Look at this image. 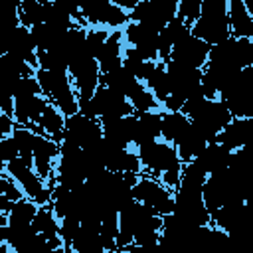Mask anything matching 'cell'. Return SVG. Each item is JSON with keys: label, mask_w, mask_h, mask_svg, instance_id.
Here are the masks:
<instances>
[{"label": "cell", "mask_w": 253, "mask_h": 253, "mask_svg": "<svg viewBox=\"0 0 253 253\" xmlns=\"http://www.w3.org/2000/svg\"><path fill=\"white\" fill-rule=\"evenodd\" d=\"M190 32V24H186L184 20L176 18L170 24L164 26V30L160 32V49H158V59L160 61H168L172 47Z\"/></svg>", "instance_id": "30"}, {"label": "cell", "mask_w": 253, "mask_h": 253, "mask_svg": "<svg viewBox=\"0 0 253 253\" xmlns=\"http://www.w3.org/2000/svg\"><path fill=\"white\" fill-rule=\"evenodd\" d=\"M130 22L164 30L166 24L178 18V0H140L130 12Z\"/></svg>", "instance_id": "11"}, {"label": "cell", "mask_w": 253, "mask_h": 253, "mask_svg": "<svg viewBox=\"0 0 253 253\" xmlns=\"http://www.w3.org/2000/svg\"><path fill=\"white\" fill-rule=\"evenodd\" d=\"M123 253H164L160 245H136L132 243L130 247L123 249Z\"/></svg>", "instance_id": "40"}, {"label": "cell", "mask_w": 253, "mask_h": 253, "mask_svg": "<svg viewBox=\"0 0 253 253\" xmlns=\"http://www.w3.org/2000/svg\"><path fill=\"white\" fill-rule=\"evenodd\" d=\"M138 83H142V81H138L125 65H119V67L101 75V85L103 87H109V89H113V91H117L125 97H128L136 89Z\"/></svg>", "instance_id": "28"}, {"label": "cell", "mask_w": 253, "mask_h": 253, "mask_svg": "<svg viewBox=\"0 0 253 253\" xmlns=\"http://www.w3.org/2000/svg\"><path fill=\"white\" fill-rule=\"evenodd\" d=\"M4 53H10V55L26 61L36 71L40 67V63H38V47H36V42L32 38V30L26 28V26H18L12 34L6 36V49H4Z\"/></svg>", "instance_id": "17"}, {"label": "cell", "mask_w": 253, "mask_h": 253, "mask_svg": "<svg viewBox=\"0 0 253 253\" xmlns=\"http://www.w3.org/2000/svg\"><path fill=\"white\" fill-rule=\"evenodd\" d=\"M221 142L225 148L241 150V148H251L253 150V119H233L215 138Z\"/></svg>", "instance_id": "19"}, {"label": "cell", "mask_w": 253, "mask_h": 253, "mask_svg": "<svg viewBox=\"0 0 253 253\" xmlns=\"http://www.w3.org/2000/svg\"><path fill=\"white\" fill-rule=\"evenodd\" d=\"M190 123L182 111H162V140L176 146L190 128Z\"/></svg>", "instance_id": "26"}, {"label": "cell", "mask_w": 253, "mask_h": 253, "mask_svg": "<svg viewBox=\"0 0 253 253\" xmlns=\"http://www.w3.org/2000/svg\"><path fill=\"white\" fill-rule=\"evenodd\" d=\"M0 253H14V251H12V247H10L8 243L0 241Z\"/></svg>", "instance_id": "41"}, {"label": "cell", "mask_w": 253, "mask_h": 253, "mask_svg": "<svg viewBox=\"0 0 253 253\" xmlns=\"http://www.w3.org/2000/svg\"><path fill=\"white\" fill-rule=\"evenodd\" d=\"M0 172H6L10 178H14L16 184L26 194V198H30L32 202H36L38 206H49L53 190L34 170V166H30L26 160H22L18 156V158H14V160H10L6 164H0Z\"/></svg>", "instance_id": "5"}, {"label": "cell", "mask_w": 253, "mask_h": 253, "mask_svg": "<svg viewBox=\"0 0 253 253\" xmlns=\"http://www.w3.org/2000/svg\"><path fill=\"white\" fill-rule=\"evenodd\" d=\"M136 152L142 164V174L158 178V180L168 172H180L184 166V162L178 156L176 146L164 140H156L152 144L136 148Z\"/></svg>", "instance_id": "6"}, {"label": "cell", "mask_w": 253, "mask_h": 253, "mask_svg": "<svg viewBox=\"0 0 253 253\" xmlns=\"http://www.w3.org/2000/svg\"><path fill=\"white\" fill-rule=\"evenodd\" d=\"M144 85L148 87V91L156 97V101L162 105L168 97H170V85H168V71L164 61H158L154 71L150 73V77L144 81Z\"/></svg>", "instance_id": "33"}, {"label": "cell", "mask_w": 253, "mask_h": 253, "mask_svg": "<svg viewBox=\"0 0 253 253\" xmlns=\"http://www.w3.org/2000/svg\"><path fill=\"white\" fill-rule=\"evenodd\" d=\"M123 55H125V38H123V30H115L111 32V36L107 38L99 57H97V63L101 67V75L123 65Z\"/></svg>", "instance_id": "23"}, {"label": "cell", "mask_w": 253, "mask_h": 253, "mask_svg": "<svg viewBox=\"0 0 253 253\" xmlns=\"http://www.w3.org/2000/svg\"><path fill=\"white\" fill-rule=\"evenodd\" d=\"M32 130H34L36 134H43V136L53 138L55 142H61L63 130H65V117H63V113H61L55 105L49 103Z\"/></svg>", "instance_id": "24"}, {"label": "cell", "mask_w": 253, "mask_h": 253, "mask_svg": "<svg viewBox=\"0 0 253 253\" xmlns=\"http://www.w3.org/2000/svg\"><path fill=\"white\" fill-rule=\"evenodd\" d=\"M202 14V0H178V18L186 24H194Z\"/></svg>", "instance_id": "38"}, {"label": "cell", "mask_w": 253, "mask_h": 253, "mask_svg": "<svg viewBox=\"0 0 253 253\" xmlns=\"http://www.w3.org/2000/svg\"><path fill=\"white\" fill-rule=\"evenodd\" d=\"M32 225H34V229H36L40 235H43V237L49 239L51 243L63 247V241H61V237H59V219H57V215L53 213L51 206H40V210H38V213H36Z\"/></svg>", "instance_id": "29"}, {"label": "cell", "mask_w": 253, "mask_h": 253, "mask_svg": "<svg viewBox=\"0 0 253 253\" xmlns=\"http://www.w3.org/2000/svg\"><path fill=\"white\" fill-rule=\"evenodd\" d=\"M67 73H69V77L75 85L79 101L91 99L95 95V91L99 89V85H101V67H99L97 59L91 57L85 49L75 59H71Z\"/></svg>", "instance_id": "10"}, {"label": "cell", "mask_w": 253, "mask_h": 253, "mask_svg": "<svg viewBox=\"0 0 253 253\" xmlns=\"http://www.w3.org/2000/svg\"><path fill=\"white\" fill-rule=\"evenodd\" d=\"M99 227L101 225H95V223H83L81 231L71 243V249L75 253H107Z\"/></svg>", "instance_id": "27"}, {"label": "cell", "mask_w": 253, "mask_h": 253, "mask_svg": "<svg viewBox=\"0 0 253 253\" xmlns=\"http://www.w3.org/2000/svg\"><path fill=\"white\" fill-rule=\"evenodd\" d=\"M229 170L253 186V150L251 148L233 150L231 160H229Z\"/></svg>", "instance_id": "34"}, {"label": "cell", "mask_w": 253, "mask_h": 253, "mask_svg": "<svg viewBox=\"0 0 253 253\" xmlns=\"http://www.w3.org/2000/svg\"><path fill=\"white\" fill-rule=\"evenodd\" d=\"M103 138L119 148H132L134 138V115L121 119H105L101 121Z\"/></svg>", "instance_id": "20"}, {"label": "cell", "mask_w": 253, "mask_h": 253, "mask_svg": "<svg viewBox=\"0 0 253 253\" xmlns=\"http://www.w3.org/2000/svg\"><path fill=\"white\" fill-rule=\"evenodd\" d=\"M202 196H204L206 208L210 211H215L225 206L249 202L253 198V186L247 184L245 180H241L229 168H225V170H219V172L208 176Z\"/></svg>", "instance_id": "1"}, {"label": "cell", "mask_w": 253, "mask_h": 253, "mask_svg": "<svg viewBox=\"0 0 253 253\" xmlns=\"http://www.w3.org/2000/svg\"><path fill=\"white\" fill-rule=\"evenodd\" d=\"M227 12H229L231 38L253 40V16L249 14L245 0H227Z\"/></svg>", "instance_id": "21"}, {"label": "cell", "mask_w": 253, "mask_h": 253, "mask_svg": "<svg viewBox=\"0 0 253 253\" xmlns=\"http://www.w3.org/2000/svg\"><path fill=\"white\" fill-rule=\"evenodd\" d=\"M233 121L227 105L221 99H210L206 103V107L200 111V115L192 121L206 136L210 142H213L217 138V134Z\"/></svg>", "instance_id": "15"}, {"label": "cell", "mask_w": 253, "mask_h": 253, "mask_svg": "<svg viewBox=\"0 0 253 253\" xmlns=\"http://www.w3.org/2000/svg\"><path fill=\"white\" fill-rule=\"evenodd\" d=\"M36 79L40 83L42 95L55 105L63 117H73L79 113V95L75 91V85L69 77V73H57V71H45L38 69Z\"/></svg>", "instance_id": "3"}, {"label": "cell", "mask_w": 253, "mask_h": 253, "mask_svg": "<svg viewBox=\"0 0 253 253\" xmlns=\"http://www.w3.org/2000/svg\"><path fill=\"white\" fill-rule=\"evenodd\" d=\"M160 32L154 26L138 24V22H128L123 28V38L125 45L136 49L140 55H144L150 61H160L158 59V49H160Z\"/></svg>", "instance_id": "12"}, {"label": "cell", "mask_w": 253, "mask_h": 253, "mask_svg": "<svg viewBox=\"0 0 253 253\" xmlns=\"http://www.w3.org/2000/svg\"><path fill=\"white\" fill-rule=\"evenodd\" d=\"M81 16L87 28H105V30H123L130 16L126 10L119 8L113 0H89L81 2Z\"/></svg>", "instance_id": "8"}, {"label": "cell", "mask_w": 253, "mask_h": 253, "mask_svg": "<svg viewBox=\"0 0 253 253\" xmlns=\"http://www.w3.org/2000/svg\"><path fill=\"white\" fill-rule=\"evenodd\" d=\"M156 140H162V111H148L134 115L132 148H142Z\"/></svg>", "instance_id": "18"}, {"label": "cell", "mask_w": 253, "mask_h": 253, "mask_svg": "<svg viewBox=\"0 0 253 253\" xmlns=\"http://www.w3.org/2000/svg\"><path fill=\"white\" fill-rule=\"evenodd\" d=\"M164 65L168 71L170 95L176 97L182 105L202 91V69H188L170 59L164 61Z\"/></svg>", "instance_id": "13"}, {"label": "cell", "mask_w": 253, "mask_h": 253, "mask_svg": "<svg viewBox=\"0 0 253 253\" xmlns=\"http://www.w3.org/2000/svg\"><path fill=\"white\" fill-rule=\"evenodd\" d=\"M0 196L6 198V200H10L12 204L26 198V194H24L22 188L16 184V180L10 178L6 172H0Z\"/></svg>", "instance_id": "37"}, {"label": "cell", "mask_w": 253, "mask_h": 253, "mask_svg": "<svg viewBox=\"0 0 253 253\" xmlns=\"http://www.w3.org/2000/svg\"><path fill=\"white\" fill-rule=\"evenodd\" d=\"M119 227L123 233L130 235L134 239L136 235H140L144 231H162L164 229V217L156 215L144 204L132 200L128 206H125L119 211Z\"/></svg>", "instance_id": "9"}, {"label": "cell", "mask_w": 253, "mask_h": 253, "mask_svg": "<svg viewBox=\"0 0 253 253\" xmlns=\"http://www.w3.org/2000/svg\"><path fill=\"white\" fill-rule=\"evenodd\" d=\"M208 144H210L208 136H206L194 123H190V128L186 130V134H184V136L180 138V142L176 144V150H178L180 160L186 164V162L196 160Z\"/></svg>", "instance_id": "25"}, {"label": "cell", "mask_w": 253, "mask_h": 253, "mask_svg": "<svg viewBox=\"0 0 253 253\" xmlns=\"http://www.w3.org/2000/svg\"><path fill=\"white\" fill-rule=\"evenodd\" d=\"M210 49H211V45H208L206 42L196 38L192 32H188L172 47V53L168 59L182 67H188V69H204L210 59Z\"/></svg>", "instance_id": "14"}, {"label": "cell", "mask_w": 253, "mask_h": 253, "mask_svg": "<svg viewBox=\"0 0 253 253\" xmlns=\"http://www.w3.org/2000/svg\"><path fill=\"white\" fill-rule=\"evenodd\" d=\"M38 210H40V206L36 202H32L30 198H24L20 202H14L10 211L6 215H0V221L8 223L10 227H26V225L34 223Z\"/></svg>", "instance_id": "31"}, {"label": "cell", "mask_w": 253, "mask_h": 253, "mask_svg": "<svg viewBox=\"0 0 253 253\" xmlns=\"http://www.w3.org/2000/svg\"><path fill=\"white\" fill-rule=\"evenodd\" d=\"M249 67H253V40H251V45H249Z\"/></svg>", "instance_id": "42"}, {"label": "cell", "mask_w": 253, "mask_h": 253, "mask_svg": "<svg viewBox=\"0 0 253 253\" xmlns=\"http://www.w3.org/2000/svg\"><path fill=\"white\" fill-rule=\"evenodd\" d=\"M245 4H247V10H249V14L253 16V0H245Z\"/></svg>", "instance_id": "43"}, {"label": "cell", "mask_w": 253, "mask_h": 253, "mask_svg": "<svg viewBox=\"0 0 253 253\" xmlns=\"http://www.w3.org/2000/svg\"><path fill=\"white\" fill-rule=\"evenodd\" d=\"M18 6V18L20 26L34 28L45 22V0H22L16 4Z\"/></svg>", "instance_id": "32"}, {"label": "cell", "mask_w": 253, "mask_h": 253, "mask_svg": "<svg viewBox=\"0 0 253 253\" xmlns=\"http://www.w3.org/2000/svg\"><path fill=\"white\" fill-rule=\"evenodd\" d=\"M81 219L79 217H73V215H67L63 219H59V237L63 241L65 247H71L73 239L77 237V233L81 231Z\"/></svg>", "instance_id": "36"}, {"label": "cell", "mask_w": 253, "mask_h": 253, "mask_svg": "<svg viewBox=\"0 0 253 253\" xmlns=\"http://www.w3.org/2000/svg\"><path fill=\"white\" fill-rule=\"evenodd\" d=\"M134 109V115L140 113H148V111H160V103L156 101V97L148 91V87L144 83H138L136 89L126 97Z\"/></svg>", "instance_id": "35"}, {"label": "cell", "mask_w": 253, "mask_h": 253, "mask_svg": "<svg viewBox=\"0 0 253 253\" xmlns=\"http://www.w3.org/2000/svg\"><path fill=\"white\" fill-rule=\"evenodd\" d=\"M63 138L79 144L83 150L91 148L93 144H97L103 138V126L99 119H89L81 113L67 117L65 119V130H63Z\"/></svg>", "instance_id": "16"}, {"label": "cell", "mask_w": 253, "mask_h": 253, "mask_svg": "<svg viewBox=\"0 0 253 253\" xmlns=\"http://www.w3.org/2000/svg\"><path fill=\"white\" fill-rule=\"evenodd\" d=\"M132 196L136 202L144 204L156 215L164 217L174 211V192L170 188H166L158 178L140 174L132 188Z\"/></svg>", "instance_id": "7"}, {"label": "cell", "mask_w": 253, "mask_h": 253, "mask_svg": "<svg viewBox=\"0 0 253 253\" xmlns=\"http://www.w3.org/2000/svg\"><path fill=\"white\" fill-rule=\"evenodd\" d=\"M79 113L89 119L105 121V119L130 117V115H134V109L125 95L99 85V89L95 91V95L91 99L79 101Z\"/></svg>", "instance_id": "4"}, {"label": "cell", "mask_w": 253, "mask_h": 253, "mask_svg": "<svg viewBox=\"0 0 253 253\" xmlns=\"http://www.w3.org/2000/svg\"><path fill=\"white\" fill-rule=\"evenodd\" d=\"M229 160H231V150L225 148L221 142L213 140V142H210V144L202 150V154H200L194 162L210 176V174H215V172H219V170L229 168Z\"/></svg>", "instance_id": "22"}, {"label": "cell", "mask_w": 253, "mask_h": 253, "mask_svg": "<svg viewBox=\"0 0 253 253\" xmlns=\"http://www.w3.org/2000/svg\"><path fill=\"white\" fill-rule=\"evenodd\" d=\"M18 156H20V152H18V144H16L14 136L0 138V164H6Z\"/></svg>", "instance_id": "39"}, {"label": "cell", "mask_w": 253, "mask_h": 253, "mask_svg": "<svg viewBox=\"0 0 253 253\" xmlns=\"http://www.w3.org/2000/svg\"><path fill=\"white\" fill-rule=\"evenodd\" d=\"M190 32L211 47L229 40L231 28L227 0H202V14L190 26Z\"/></svg>", "instance_id": "2"}]
</instances>
